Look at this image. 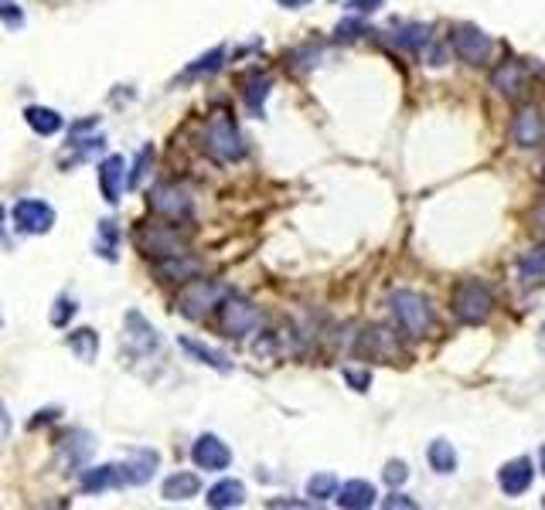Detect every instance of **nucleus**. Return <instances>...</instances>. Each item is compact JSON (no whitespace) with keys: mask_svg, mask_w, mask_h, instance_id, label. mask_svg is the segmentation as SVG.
<instances>
[{"mask_svg":"<svg viewBox=\"0 0 545 510\" xmlns=\"http://www.w3.org/2000/svg\"><path fill=\"white\" fill-rule=\"evenodd\" d=\"M201 147L211 160L219 164H235L246 157V143H242V133L235 127V119L229 109H215V113L205 119V133H201Z\"/></svg>","mask_w":545,"mask_h":510,"instance_id":"1","label":"nucleus"},{"mask_svg":"<svg viewBox=\"0 0 545 510\" xmlns=\"http://www.w3.org/2000/svg\"><path fill=\"white\" fill-rule=\"evenodd\" d=\"M450 310L460 323L468 327H478L494 313V293L488 282L480 280H460L454 286V296H450Z\"/></svg>","mask_w":545,"mask_h":510,"instance_id":"2","label":"nucleus"},{"mask_svg":"<svg viewBox=\"0 0 545 510\" xmlns=\"http://www.w3.org/2000/svg\"><path fill=\"white\" fill-rule=\"evenodd\" d=\"M389 310L399 323V331L413 341H423L433 331V313H429L427 296H419L416 290H396L389 296Z\"/></svg>","mask_w":545,"mask_h":510,"instance_id":"3","label":"nucleus"},{"mask_svg":"<svg viewBox=\"0 0 545 510\" xmlns=\"http://www.w3.org/2000/svg\"><path fill=\"white\" fill-rule=\"evenodd\" d=\"M137 249L143 255H150V259H174V255L188 252V239H184L174 221H168V225L147 221V225L137 229Z\"/></svg>","mask_w":545,"mask_h":510,"instance_id":"4","label":"nucleus"},{"mask_svg":"<svg viewBox=\"0 0 545 510\" xmlns=\"http://www.w3.org/2000/svg\"><path fill=\"white\" fill-rule=\"evenodd\" d=\"M229 290L221 282H208V280H195L181 296H178V310H181L188 320H205L215 306L225 303Z\"/></svg>","mask_w":545,"mask_h":510,"instance_id":"5","label":"nucleus"},{"mask_svg":"<svg viewBox=\"0 0 545 510\" xmlns=\"http://www.w3.org/2000/svg\"><path fill=\"white\" fill-rule=\"evenodd\" d=\"M147 204L164 221H184V218L191 215V208H195L191 191L181 188V184H157L154 191H150V198H147Z\"/></svg>","mask_w":545,"mask_h":510,"instance_id":"6","label":"nucleus"},{"mask_svg":"<svg viewBox=\"0 0 545 510\" xmlns=\"http://www.w3.org/2000/svg\"><path fill=\"white\" fill-rule=\"evenodd\" d=\"M491 86L501 92L505 99L521 102L532 92V72H529V65L519 62V58H505V62L491 72Z\"/></svg>","mask_w":545,"mask_h":510,"instance_id":"7","label":"nucleus"},{"mask_svg":"<svg viewBox=\"0 0 545 510\" xmlns=\"http://www.w3.org/2000/svg\"><path fill=\"white\" fill-rule=\"evenodd\" d=\"M450 48H454V55L460 58V62L468 65H484L488 58H491L494 51V41L480 31V27L474 25H460L450 31Z\"/></svg>","mask_w":545,"mask_h":510,"instance_id":"8","label":"nucleus"},{"mask_svg":"<svg viewBox=\"0 0 545 510\" xmlns=\"http://www.w3.org/2000/svg\"><path fill=\"white\" fill-rule=\"evenodd\" d=\"M262 323L260 310L246 300H235V296H225L221 303V331L229 337H249Z\"/></svg>","mask_w":545,"mask_h":510,"instance_id":"9","label":"nucleus"},{"mask_svg":"<svg viewBox=\"0 0 545 510\" xmlns=\"http://www.w3.org/2000/svg\"><path fill=\"white\" fill-rule=\"evenodd\" d=\"M14 225L27 235H45V231H52L55 225V211L52 204L38 201V198H25V201L14 204Z\"/></svg>","mask_w":545,"mask_h":510,"instance_id":"10","label":"nucleus"},{"mask_svg":"<svg viewBox=\"0 0 545 510\" xmlns=\"http://www.w3.org/2000/svg\"><path fill=\"white\" fill-rule=\"evenodd\" d=\"M191 459L198 470H225L232 463V449L221 443L219 435H198V443L191 446Z\"/></svg>","mask_w":545,"mask_h":510,"instance_id":"11","label":"nucleus"},{"mask_svg":"<svg viewBox=\"0 0 545 510\" xmlns=\"http://www.w3.org/2000/svg\"><path fill=\"white\" fill-rule=\"evenodd\" d=\"M532 480H535L532 459H525V456L505 463V466H501V473H498V486L505 490L508 497H521V494H529Z\"/></svg>","mask_w":545,"mask_h":510,"instance_id":"12","label":"nucleus"},{"mask_svg":"<svg viewBox=\"0 0 545 510\" xmlns=\"http://www.w3.org/2000/svg\"><path fill=\"white\" fill-rule=\"evenodd\" d=\"M127 160L123 157H106L103 164H99V191L109 204H119L123 191H127Z\"/></svg>","mask_w":545,"mask_h":510,"instance_id":"13","label":"nucleus"},{"mask_svg":"<svg viewBox=\"0 0 545 510\" xmlns=\"http://www.w3.org/2000/svg\"><path fill=\"white\" fill-rule=\"evenodd\" d=\"M542 137H545V127H542L539 109H532V106L519 109L515 119H511V140L519 143V147H525V150H532V147L542 143Z\"/></svg>","mask_w":545,"mask_h":510,"instance_id":"14","label":"nucleus"},{"mask_svg":"<svg viewBox=\"0 0 545 510\" xmlns=\"http://www.w3.org/2000/svg\"><path fill=\"white\" fill-rule=\"evenodd\" d=\"M123 341H127V347H130L133 354H150V351H157L154 327H150V323L143 320V313H137V310H130L127 320H123Z\"/></svg>","mask_w":545,"mask_h":510,"instance_id":"15","label":"nucleus"},{"mask_svg":"<svg viewBox=\"0 0 545 510\" xmlns=\"http://www.w3.org/2000/svg\"><path fill=\"white\" fill-rule=\"evenodd\" d=\"M362 351L372 354L375 361H396L399 357V337L386 327H372V331L362 337Z\"/></svg>","mask_w":545,"mask_h":510,"instance_id":"16","label":"nucleus"},{"mask_svg":"<svg viewBox=\"0 0 545 510\" xmlns=\"http://www.w3.org/2000/svg\"><path fill=\"white\" fill-rule=\"evenodd\" d=\"M127 470L123 466H96L82 476V490L89 494H103V490H117V486H127Z\"/></svg>","mask_w":545,"mask_h":510,"instance_id":"17","label":"nucleus"},{"mask_svg":"<svg viewBox=\"0 0 545 510\" xmlns=\"http://www.w3.org/2000/svg\"><path fill=\"white\" fill-rule=\"evenodd\" d=\"M375 486L368 484V480H348V484L338 490V507L344 510H365L375 504Z\"/></svg>","mask_w":545,"mask_h":510,"instance_id":"18","label":"nucleus"},{"mask_svg":"<svg viewBox=\"0 0 545 510\" xmlns=\"http://www.w3.org/2000/svg\"><path fill=\"white\" fill-rule=\"evenodd\" d=\"M154 276L164 282H181V280H195L198 276V262L184 259V255H174V259H160L154 266Z\"/></svg>","mask_w":545,"mask_h":510,"instance_id":"19","label":"nucleus"},{"mask_svg":"<svg viewBox=\"0 0 545 510\" xmlns=\"http://www.w3.org/2000/svg\"><path fill=\"white\" fill-rule=\"evenodd\" d=\"M242 500H246V486L239 480H221L208 490V507H239Z\"/></svg>","mask_w":545,"mask_h":510,"instance_id":"20","label":"nucleus"},{"mask_svg":"<svg viewBox=\"0 0 545 510\" xmlns=\"http://www.w3.org/2000/svg\"><path fill=\"white\" fill-rule=\"evenodd\" d=\"M198 490H201L198 473H170L168 484H164V497L168 500H188V497H198Z\"/></svg>","mask_w":545,"mask_h":510,"instance_id":"21","label":"nucleus"},{"mask_svg":"<svg viewBox=\"0 0 545 510\" xmlns=\"http://www.w3.org/2000/svg\"><path fill=\"white\" fill-rule=\"evenodd\" d=\"M25 116L27 127L35 129V133H41V137H52V133H58V129L66 127V119L55 113V109H45V106H31Z\"/></svg>","mask_w":545,"mask_h":510,"instance_id":"22","label":"nucleus"},{"mask_svg":"<svg viewBox=\"0 0 545 510\" xmlns=\"http://www.w3.org/2000/svg\"><path fill=\"white\" fill-rule=\"evenodd\" d=\"M123 470H127V480H130V484H147L157 470V453L154 449H147V453H133L130 463H123Z\"/></svg>","mask_w":545,"mask_h":510,"instance_id":"23","label":"nucleus"},{"mask_svg":"<svg viewBox=\"0 0 545 510\" xmlns=\"http://www.w3.org/2000/svg\"><path fill=\"white\" fill-rule=\"evenodd\" d=\"M181 347H184V351H188L191 357H198L201 364H208V368H215V371H232V364H229V357L219 354V351H211V347H205V344H198V341H191V337H181Z\"/></svg>","mask_w":545,"mask_h":510,"instance_id":"24","label":"nucleus"},{"mask_svg":"<svg viewBox=\"0 0 545 510\" xmlns=\"http://www.w3.org/2000/svg\"><path fill=\"white\" fill-rule=\"evenodd\" d=\"M427 459H429V466H433L437 473H454L457 470V453H454V446H450L447 439H437V443H429Z\"/></svg>","mask_w":545,"mask_h":510,"instance_id":"25","label":"nucleus"},{"mask_svg":"<svg viewBox=\"0 0 545 510\" xmlns=\"http://www.w3.org/2000/svg\"><path fill=\"white\" fill-rule=\"evenodd\" d=\"M270 76H262V72H252V76L246 78V89H242V96H246L249 109L252 113H262V102H266V96H270Z\"/></svg>","mask_w":545,"mask_h":510,"instance_id":"26","label":"nucleus"},{"mask_svg":"<svg viewBox=\"0 0 545 510\" xmlns=\"http://www.w3.org/2000/svg\"><path fill=\"white\" fill-rule=\"evenodd\" d=\"M68 351H72L78 361H92V357L99 354V337H96V331L68 333Z\"/></svg>","mask_w":545,"mask_h":510,"instance_id":"27","label":"nucleus"},{"mask_svg":"<svg viewBox=\"0 0 545 510\" xmlns=\"http://www.w3.org/2000/svg\"><path fill=\"white\" fill-rule=\"evenodd\" d=\"M117 245H119V229H117V221H109V218H103V221H99V239H96V252L103 255L106 262H113V259H117Z\"/></svg>","mask_w":545,"mask_h":510,"instance_id":"28","label":"nucleus"},{"mask_svg":"<svg viewBox=\"0 0 545 510\" xmlns=\"http://www.w3.org/2000/svg\"><path fill=\"white\" fill-rule=\"evenodd\" d=\"M519 269H521V280H529V282L542 280V276H545V242L539 245V249H532V252L521 255Z\"/></svg>","mask_w":545,"mask_h":510,"instance_id":"29","label":"nucleus"},{"mask_svg":"<svg viewBox=\"0 0 545 510\" xmlns=\"http://www.w3.org/2000/svg\"><path fill=\"white\" fill-rule=\"evenodd\" d=\"M396 41H399L403 48H409V51H427L429 45H433V38H429V27H423V25H406L403 35H396Z\"/></svg>","mask_w":545,"mask_h":510,"instance_id":"30","label":"nucleus"},{"mask_svg":"<svg viewBox=\"0 0 545 510\" xmlns=\"http://www.w3.org/2000/svg\"><path fill=\"white\" fill-rule=\"evenodd\" d=\"M307 494H311L314 500H327L338 494V480L331 476V473H317V476H311L307 480Z\"/></svg>","mask_w":545,"mask_h":510,"instance_id":"31","label":"nucleus"},{"mask_svg":"<svg viewBox=\"0 0 545 510\" xmlns=\"http://www.w3.org/2000/svg\"><path fill=\"white\" fill-rule=\"evenodd\" d=\"M221 58H225V48H211L208 55H201V58L188 68V76H208V72H219Z\"/></svg>","mask_w":545,"mask_h":510,"instance_id":"32","label":"nucleus"},{"mask_svg":"<svg viewBox=\"0 0 545 510\" xmlns=\"http://www.w3.org/2000/svg\"><path fill=\"white\" fill-rule=\"evenodd\" d=\"M150 167H154V147H143V150L137 153V167H133L127 188H140V180L150 174Z\"/></svg>","mask_w":545,"mask_h":510,"instance_id":"33","label":"nucleus"},{"mask_svg":"<svg viewBox=\"0 0 545 510\" xmlns=\"http://www.w3.org/2000/svg\"><path fill=\"white\" fill-rule=\"evenodd\" d=\"M409 480V466H406L403 459H392L389 466H386V484L389 486H403Z\"/></svg>","mask_w":545,"mask_h":510,"instance_id":"34","label":"nucleus"},{"mask_svg":"<svg viewBox=\"0 0 545 510\" xmlns=\"http://www.w3.org/2000/svg\"><path fill=\"white\" fill-rule=\"evenodd\" d=\"M72 317H76V303H72V300H55V310H52L55 327H66Z\"/></svg>","mask_w":545,"mask_h":510,"instance_id":"35","label":"nucleus"},{"mask_svg":"<svg viewBox=\"0 0 545 510\" xmlns=\"http://www.w3.org/2000/svg\"><path fill=\"white\" fill-rule=\"evenodd\" d=\"M344 382H348L355 392H368V384H372V374H368V371L344 368Z\"/></svg>","mask_w":545,"mask_h":510,"instance_id":"36","label":"nucleus"},{"mask_svg":"<svg viewBox=\"0 0 545 510\" xmlns=\"http://www.w3.org/2000/svg\"><path fill=\"white\" fill-rule=\"evenodd\" d=\"M362 31H365V21H362V14H358V17L341 21V25H338V38H358Z\"/></svg>","mask_w":545,"mask_h":510,"instance_id":"37","label":"nucleus"},{"mask_svg":"<svg viewBox=\"0 0 545 510\" xmlns=\"http://www.w3.org/2000/svg\"><path fill=\"white\" fill-rule=\"evenodd\" d=\"M382 4H386V0H348V11L351 14H372V11H378V7H382Z\"/></svg>","mask_w":545,"mask_h":510,"instance_id":"38","label":"nucleus"},{"mask_svg":"<svg viewBox=\"0 0 545 510\" xmlns=\"http://www.w3.org/2000/svg\"><path fill=\"white\" fill-rule=\"evenodd\" d=\"M0 17H4V25L21 27V11H17L14 4H4V7H0Z\"/></svg>","mask_w":545,"mask_h":510,"instance_id":"39","label":"nucleus"},{"mask_svg":"<svg viewBox=\"0 0 545 510\" xmlns=\"http://www.w3.org/2000/svg\"><path fill=\"white\" fill-rule=\"evenodd\" d=\"M532 221H535V231H539V239L545 242V201L535 208V215H532Z\"/></svg>","mask_w":545,"mask_h":510,"instance_id":"40","label":"nucleus"},{"mask_svg":"<svg viewBox=\"0 0 545 510\" xmlns=\"http://www.w3.org/2000/svg\"><path fill=\"white\" fill-rule=\"evenodd\" d=\"M382 507H389V510H396V507H416L413 500H406L403 494H392L389 500H386V504H382Z\"/></svg>","mask_w":545,"mask_h":510,"instance_id":"41","label":"nucleus"},{"mask_svg":"<svg viewBox=\"0 0 545 510\" xmlns=\"http://www.w3.org/2000/svg\"><path fill=\"white\" fill-rule=\"evenodd\" d=\"M280 4H283V7H293V11H297V7H303V4H311V0H280Z\"/></svg>","mask_w":545,"mask_h":510,"instance_id":"42","label":"nucleus"},{"mask_svg":"<svg viewBox=\"0 0 545 510\" xmlns=\"http://www.w3.org/2000/svg\"><path fill=\"white\" fill-rule=\"evenodd\" d=\"M539 466H542V473H545V446L539 449Z\"/></svg>","mask_w":545,"mask_h":510,"instance_id":"43","label":"nucleus"},{"mask_svg":"<svg viewBox=\"0 0 545 510\" xmlns=\"http://www.w3.org/2000/svg\"><path fill=\"white\" fill-rule=\"evenodd\" d=\"M0 225H4V208H0Z\"/></svg>","mask_w":545,"mask_h":510,"instance_id":"44","label":"nucleus"},{"mask_svg":"<svg viewBox=\"0 0 545 510\" xmlns=\"http://www.w3.org/2000/svg\"><path fill=\"white\" fill-rule=\"evenodd\" d=\"M542 180H545V164H542Z\"/></svg>","mask_w":545,"mask_h":510,"instance_id":"45","label":"nucleus"},{"mask_svg":"<svg viewBox=\"0 0 545 510\" xmlns=\"http://www.w3.org/2000/svg\"><path fill=\"white\" fill-rule=\"evenodd\" d=\"M542 333H545V323H542Z\"/></svg>","mask_w":545,"mask_h":510,"instance_id":"46","label":"nucleus"},{"mask_svg":"<svg viewBox=\"0 0 545 510\" xmlns=\"http://www.w3.org/2000/svg\"><path fill=\"white\" fill-rule=\"evenodd\" d=\"M542 507H545V497H542Z\"/></svg>","mask_w":545,"mask_h":510,"instance_id":"47","label":"nucleus"},{"mask_svg":"<svg viewBox=\"0 0 545 510\" xmlns=\"http://www.w3.org/2000/svg\"><path fill=\"white\" fill-rule=\"evenodd\" d=\"M0 323H4V317H0Z\"/></svg>","mask_w":545,"mask_h":510,"instance_id":"48","label":"nucleus"}]
</instances>
